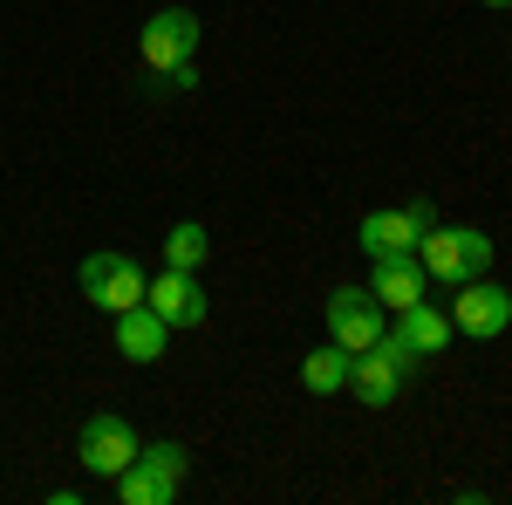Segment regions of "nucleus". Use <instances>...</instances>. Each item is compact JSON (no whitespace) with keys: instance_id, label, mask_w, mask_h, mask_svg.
I'll use <instances>...</instances> for the list:
<instances>
[{"instance_id":"1","label":"nucleus","mask_w":512,"mask_h":505,"mask_svg":"<svg viewBox=\"0 0 512 505\" xmlns=\"http://www.w3.org/2000/svg\"><path fill=\"white\" fill-rule=\"evenodd\" d=\"M185 471H192V451L185 444H144L137 465L117 471V499L123 505H171L178 485H185Z\"/></svg>"},{"instance_id":"2","label":"nucleus","mask_w":512,"mask_h":505,"mask_svg":"<svg viewBox=\"0 0 512 505\" xmlns=\"http://www.w3.org/2000/svg\"><path fill=\"white\" fill-rule=\"evenodd\" d=\"M417 260H424L431 280L458 287V280H472V273L492 267V239L478 233V226H431V233L417 239Z\"/></svg>"},{"instance_id":"3","label":"nucleus","mask_w":512,"mask_h":505,"mask_svg":"<svg viewBox=\"0 0 512 505\" xmlns=\"http://www.w3.org/2000/svg\"><path fill=\"white\" fill-rule=\"evenodd\" d=\"M144 267L130 260V253H89L82 260V301L89 308H103V314H123V308H137L144 301Z\"/></svg>"},{"instance_id":"4","label":"nucleus","mask_w":512,"mask_h":505,"mask_svg":"<svg viewBox=\"0 0 512 505\" xmlns=\"http://www.w3.org/2000/svg\"><path fill=\"white\" fill-rule=\"evenodd\" d=\"M137 55H144L151 76L185 69V62L198 55V14H192V7H164V14H151L144 35H137Z\"/></svg>"},{"instance_id":"5","label":"nucleus","mask_w":512,"mask_h":505,"mask_svg":"<svg viewBox=\"0 0 512 505\" xmlns=\"http://www.w3.org/2000/svg\"><path fill=\"white\" fill-rule=\"evenodd\" d=\"M451 328H458V335H472V342L506 335V328H512V294L499 287V280H485V273L458 280V294H451Z\"/></svg>"},{"instance_id":"6","label":"nucleus","mask_w":512,"mask_h":505,"mask_svg":"<svg viewBox=\"0 0 512 505\" xmlns=\"http://www.w3.org/2000/svg\"><path fill=\"white\" fill-rule=\"evenodd\" d=\"M137 430H130V417H117V410H96L89 424H82V444H76V458L82 471H96V478H117V471L137 465Z\"/></svg>"},{"instance_id":"7","label":"nucleus","mask_w":512,"mask_h":505,"mask_svg":"<svg viewBox=\"0 0 512 505\" xmlns=\"http://www.w3.org/2000/svg\"><path fill=\"white\" fill-rule=\"evenodd\" d=\"M328 342H342L349 355L383 342V308H376L369 287H335L328 294Z\"/></svg>"},{"instance_id":"8","label":"nucleus","mask_w":512,"mask_h":505,"mask_svg":"<svg viewBox=\"0 0 512 505\" xmlns=\"http://www.w3.org/2000/svg\"><path fill=\"white\" fill-rule=\"evenodd\" d=\"M417 362L396 349L390 335L376 342V349H362L355 355V369H349V389H355V403H369V410H383V403H396V389H403V376H410Z\"/></svg>"},{"instance_id":"9","label":"nucleus","mask_w":512,"mask_h":505,"mask_svg":"<svg viewBox=\"0 0 512 505\" xmlns=\"http://www.w3.org/2000/svg\"><path fill=\"white\" fill-rule=\"evenodd\" d=\"M424 233H431V205H403V212H369L355 239L369 260H383V253H417Z\"/></svg>"},{"instance_id":"10","label":"nucleus","mask_w":512,"mask_h":505,"mask_svg":"<svg viewBox=\"0 0 512 505\" xmlns=\"http://www.w3.org/2000/svg\"><path fill=\"white\" fill-rule=\"evenodd\" d=\"M424 287H431V273H424L417 253H383L376 273H369V294H376V308H383V314L417 308V301H424Z\"/></svg>"},{"instance_id":"11","label":"nucleus","mask_w":512,"mask_h":505,"mask_svg":"<svg viewBox=\"0 0 512 505\" xmlns=\"http://www.w3.org/2000/svg\"><path fill=\"white\" fill-rule=\"evenodd\" d=\"M144 308H158L171 328H198V321H205V287H198V273L164 267L158 280L144 287Z\"/></svg>"},{"instance_id":"12","label":"nucleus","mask_w":512,"mask_h":505,"mask_svg":"<svg viewBox=\"0 0 512 505\" xmlns=\"http://www.w3.org/2000/svg\"><path fill=\"white\" fill-rule=\"evenodd\" d=\"M451 335H458V328H451V314H444V308H431V301L403 308V314H396V328H390V342H396L403 355H410V362H424V355L451 349Z\"/></svg>"},{"instance_id":"13","label":"nucleus","mask_w":512,"mask_h":505,"mask_svg":"<svg viewBox=\"0 0 512 505\" xmlns=\"http://www.w3.org/2000/svg\"><path fill=\"white\" fill-rule=\"evenodd\" d=\"M164 335H171V321H164L158 308H144V301L117 314V349L130 355V362H158V355H164Z\"/></svg>"},{"instance_id":"14","label":"nucleus","mask_w":512,"mask_h":505,"mask_svg":"<svg viewBox=\"0 0 512 505\" xmlns=\"http://www.w3.org/2000/svg\"><path fill=\"white\" fill-rule=\"evenodd\" d=\"M349 369H355V355L342 342H328V349H315L301 362V383H308V396H335V389H349Z\"/></svg>"},{"instance_id":"15","label":"nucleus","mask_w":512,"mask_h":505,"mask_svg":"<svg viewBox=\"0 0 512 505\" xmlns=\"http://www.w3.org/2000/svg\"><path fill=\"white\" fill-rule=\"evenodd\" d=\"M205 253H212V239H205L198 219H185V226H171V233H164V267L198 273V267H205Z\"/></svg>"},{"instance_id":"16","label":"nucleus","mask_w":512,"mask_h":505,"mask_svg":"<svg viewBox=\"0 0 512 505\" xmlns=\"http://www.w3.org/2000/svg\"><path fill=\"white\" fill-rule=\"evenodd\" d=\"M485 7H512V0H485Z\"/></svg>"}]
</instances>
